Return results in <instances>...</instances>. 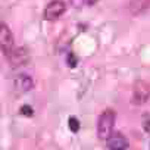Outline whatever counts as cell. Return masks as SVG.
<instances>
[{
    "mask_svg": "<svg viewBox=\"0 0 150 150\" xmlns=\"http://www.w3.org/2000/svg\"><path fill=\"white\" fill-rule=\"evenodd\" d=\"M66 62H68V66H69V68H75V66H77V57L74 56V53H69V54H68Z\"/></svg>",
    "mask_w": 150,
    "mask_h": 150,
    "instance_id": "obj_9",
    "label": "cell"
},
{
    "mask_svg": "<svg viewBox=\"0 0 150 150\" xmlns=\"http://www.w3.org/2000/svg\"><path fill=\"white\" fill-rule=\"evenodd\" d=\"M149 96H150V91L147 88V86L138 83L135 87H134V91H132V99L131 102L134 105H143L149 100Z\"/></svg>",
    "mask_w": 150,
    "mask_h": 150,
    "instance_id": "obj_6",
    "label": "cell"
},
{
    "mask_svg": "<svg viewBox=\"0 0 150 150\" xmlns=\"http://www.w3.org/2000/svg\"><path fill=\"white\" fill-rule=\"evenodd\" d=\"M0 49L5 56H9L13 50V35L6 24L0 25Z\"/></svg>",
    "mask_w": 150,
    "mask_h": 150,
    "instance_id": "obj_2",
    "label": "cell"
},
{
    "mask_svg": "<svg viewBox=\"0 0 150 150\" xmlns=\"http://www.w3.org/2000/svg\"><path fill=\"white\" fill-rule=\"evenodd\" d=\"M6 57L9 59V63H11L12 68L22 66V65H25V63L28 62V54H27L25 49H22V47H16V49H13V50L11 52V54L6 56Z\"/></svg>",
    "mask_w": 150,
    "mask_h": 150,
    "instance_id": "obj_5",
    "label": "cell"
},
{
    "mask_svg": "<svg viewBox=\"0 0 150 150\" xmlns=\"http://www.w3.org/2000/svg\"><path fill=\"white\" fill-rule=\"evenodd\" d=\"M129 143L121 132H112V135L106 140V147L110 150H125L128 149Z\"/></svg>",
    "mask_w": 150,
    "mask_h": 150,
    "instance_id": "obj_4",
    "label": "cell"
},
{
    "mask_svg": "<svg viewBox=\"0 0 150 150\" xmlns=\"http://www.w3.org/2000/svg\"><path fill=\"white\" fill-rule=\"evenodd\" d=\"M143 129H144L147 134H150V119L144 121V124H143Z\"/></svg>",
    "mask_w": 150,
    "mask_h": 150,
    "instance_id": "obj_11",
    "label": "cell"
},
{
    "mask_svg": "<svg viewBox=\"0 0 150 150\" xmlns=\"http://www.w3.org/2000/svg\"><path fill=\"white\" fill-rule=\"evenodd\" d=\"M113 125H115V112L106 109L105 112H102V115L97 119V137L106 141L113 132Z\"/></svg>",
    "mask_w": 150,
    "mask_h": 150,
    "instance_id": "obj_1",
    "label": "cell"
},
{
    "mask_svg": "<svg viewBox=\"0 0 150 150\" xmlns=\"http://www.w3.org/2000/svg\"><path fill=\"white\" fill-rule=\"evenodd\" d=\"M33 87H34V81L31 80V77H28V75H19L15 80V88L19 93H27Z\"/></svg>",
    "mask_w": 150,
    "mask_h": 150,
    "instance_id": "obj_7",
    "label": "cell"
},
{
    "mask_svg": "<svg viewBox=\"0 0 150 150\" xmlns=\"http://www.w3.org/2000/svg\"><path fill=\"white\" fill-rule=\"evenodd\" d=\"M68 127H69V129H71V132H78L80 131V121L75 118V116H71L69 119H68Z\"/></svg>",
    "mask_w": 150,
    "mask_h": 150,
    "instance_id": "obj_8",
    "label": "cell"
},
{
    "mask_svg": "<svg viewBox=\"0 0 150 150\" xmlns=\"http://www.w3.org/2000/svg\"><path fill=\"white\" fill-rule=\"evenodd\" d=\"M65 11H66L65 2H62V0H53L44 9V18L47 21H54V19L60 18L65 13Z\"/></svg>",
    "mask_w": 150,
    "mask_h": 150,
    "instance_id": "obj_3",
    "label": "cell"
},
{
    "mask_svg": "<svg viewBox=\"0 0 150 150\" xmlns=\"http://www.w3.org/2000/svg\"><path fill=\"white\" fill-rule=\"evenodd\" d=\"M21 113L24 115V116H33V113H34V110H33V108L31 106H22L21 108Z\"/></svg>",
    "mask_w": 150,
    "mask_h": 150,
    "instance_id": "obj_10",
    "label": "cell"
}]
</instances>
